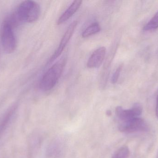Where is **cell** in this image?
<instances>
[{"instance_id": "6", "label": "cell", "mask_w": 158, "mask_h": 158, "mask_svg": "<svg viewBox=\"0 0 158 158\" xmlns=\"http://www.w3.org/2000/svg\"><path fill=\"white\" fill-rule=\"evenodd\" d=\"M143 112V108L139 104L134 105L131 109H124L122 107L118 106L116 108V114L119 118L123 121L130 120L138 117Z\"/></svg>"}, {"instance_id": "16", "label": "cell", "mask_w": 158, "mask_h": 158, "mask_svg": "<svg viewBox=\"0 0 158 158\" xmlns=\"http://www.w3.org/2000/svg\"><path fill=\"white\" fill-rule=\"evenodd\" d=\"M156 158H158V151L157 152V154L156 156Z\"/></svg>"}, {"instance_id": "1", "label": "cell", "mask_w": 158, "mask_h": 158, "mask_svg": "<svg viewBox=\"0 0 158 158\" xmlns=\"http://www.w3.org/2000/svg\"><path fill=\"white\" fill-rule=\"evenodd\" d=\"M40 6L37 2L25 1L18 6L15 14L19 22L32 23L38 20L40 15Z\"/></svg>"}, {"instance_id": "8", "label": "cell", "mask_w": 158, "mask_h": 158, "mask_svg": "<svg viewBox=\"0 0 158 158\" xmlns=\"http://www.w3.org/2000/svg\"><path fill=\"white\" fill-rule=\"evenodd\" d=\"M82 2V1L80 0L74 1L71 5L59 18L57 21V25H61L67 21L78 10L81 5Z\"/></svg>"}, {"instance_id": "9", "label": "cell", "mask_w": 158, "mask_h": 158, "mask_svg": "<svg viewBox=\"0 0 158 158\" xmlns=\"http://www.w3.org/2000/svg\"><path fill=\"white\" fill-rule=\"evenodd\" d=\"M17 108L16 105L10 107L6 112L0 122V137L9 126Z\"/></svg>"}, {"instance_id": "14", "label": "cell", "mask_w": 158, "mask_h": 158, "mask_svg": "<svg viewBox=\"0 0 158 158\" xmlns=\"http://www.w3.org/2000/svg\"><path fill=\"white\" fill-rule=\"evenodd\" d=\"M156 114L157 117L158 118V96L157 99V104H156Z\"/></svg>"}, {"instance_id": "3", "label": "cell", "mask_w": 158, "mask_h": 158, "mask_svg": "<svg viewBox=\"0 0 158 158\" xmlns=\"http://www.w3.org/2000/svg\"><path fill=\"white\" fill-rule=\"evenodd\" d=\"M14 27L6 20L2 24L1 39L4 51L6 53H13L17 47V40L14 31Z\"/></svg>"}, {"instance_id": "13", "label": "cell", "mask_w": 158, "mask_h": 158, "mask_svg": "<svg viewBox=\"0 0 158 158\" xmlns=\"http://www.w3.org/2000/svg\"><path fill=\"white\" fill-rule=\"evenodd\" d=\"M122 66H120L116 70V71L113 73V76L111 78V83H115L117 82L119 77L120 74L122 70Z\"/></svg>"}, {"instance_id": "2", "label": "cell", "mask_w": 158, "mask_h": 158, "mask_svg": "<svg viewBox=\"0 0 158 158\" xmlns=\"http://www.w3.org/2000/svg\"><path fill=\"white\" fill-rule=\"evenodd\" d=\"M65 59L62 58L52 66L43 76L40 88L44 92L52 90L60 79L65 65Z\"/></svg>"}, {"instance_id": "7", "label": "cell", "mask_w": 158, "mask_h": 158, "mask_svg": "<svg viewBox=\"0 0 158 158\" xmlns=\"http://www.w3.org/2000/svg\"><path fill=\"white\" fill-rule=\"evenodd\" d=\"M106 53V49L104 46L96 49L89 58L87 61V68L90 69L97 68L100 66L104 61Z\"/></svg>"}, {"instance_id": "4", "label": "cell", "mask_w": 158, "mask_h": 158, "mask_svg": "<svg viewBox=\"0 0 158 158\" xmlns=\"http://www.w3.org/2000/svg\"><path fill=\"white\" fill-rule=\"evenodd\" d=\"M118 129L121 132L131 133L147 130L148 126L143 120L137 117L123 121L122 123L120 124Z\"/></svg>"}, {"instance_id": "10", "label": "cell", "mask_w": 158, "mask_h": 158, "mask_svg": "<svg viewBox=\"0 0 158 158\" xmlns=\"http://www.w3.org/2000/svg\"><path fill=\"white\" fill-rule=\"evenodd\" d=\"M101 30L100 25L98 23L95 22L87 27L82 33V37L83 38L90 37L96 34Z\"/></svg>"}, {"instance_id": "11", "label": "cell", "mask_w": 158, "mask_h": 158, "mask_svg": "<svg viewBox=\"0 0 158 158\" xmlns=\"http://www.w3.org/2000/svg\"><path fill=\"white\" fill-rule=\"evenodd\" d=\"M130 151L127 146H123L113 154L112 158H127L130 156Z\"/></svg>"}, {"instance_id": "15", "label": "cell", "mask_w": 158, "mask_h": 158, "mask_svg": "<svg viewBox=\"0 0 158 158\" xmlns=\"http://www.w3.org/2000/svg\"><path fill=\"white\" fill-rule=\"evenodd\" d=\"M106 114L108 116H110L111 114V111H110V110H107L106 112Z\"/></svg>"}, {"instance_id": "5", "label": "cell", "mask_w": 158, "mask_h": 158, "mask_svg": "<svg viewBox=\"0 0 158 158\" xmlns=\"http://www.w3.org/2000/svg\"><path fill=\"white\" fill-rule=\"evenodd\" d=\"M77 24V21H74L69 26L68 28L67 29L66 32H65L64 34L61 41H60L59 46H58L57 49H56V50L54 53L52 55V57L49 60V63H52L53 61H54L56 59L58 58L60 56V55L63 53L64 49L66 46L68 44L71 37L73 36Z\"/></svg>"}, {"instance_id": "12", "label": "cell", "mask_w": 158, "mask_h": 158, "mask_svg": "<svg viewBox=\"0 0 158 158\" xmlns=\"http://www.w3.org/2000/svg\"><path fill=\"white\" fill-rule=\"evenodd\" d=\"M158 28V11L150 21L144 27L145 31H151Z\"/></svg>"}]
</instances>
